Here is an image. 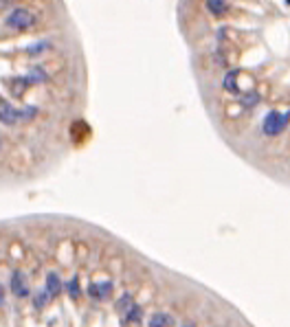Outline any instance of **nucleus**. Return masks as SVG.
I'll list each match as a JSON object with an SVG mask.
<instances>
[{
	"label": "nucleus",
	"instance_id": "5",
	"mask_svg": "<svg viewBox=\"0 0 290 327\" xmlns=\"http://www.w3.org/2000/svg\"><path fill=\"white\" fill-rule=\"evenodd\" d=\"M110 292H112V281H101V283H91V288H88V294H91L92 299H97V301L108 299Z\"/></svg>",
	"mask_w": 290,
	"mask_h": 327
},
{
	"label": "nucleus",
	"instance_id": "16",
	"mask_svg": "<svg viewBox=\"0 0 290 327\" xmlns=\"http://www.w3.org/2000/svg\"><path fill=\"white\" fill-rule=\"evenodd\" d=\"M257 101H259L257 92H246V95L242 97V105H246V108H253V105H257Z\"/></svg>",
	"mask_w": 290,
	"mask_h": 327
},
{
	"label": "nucleus",
	"instance_id": "14",
	"mask_svg": "<svg viewBox=\"0 0 290 327\" xmlns=\"http://www.w3.org/2000/svg\"><path fill=\"white\" fill-rule=\"evenodd\" d=\"M207 9H209L211 14L220 15V14H224V11H227V2H220V0H209V2H207Z\"/></svg>",
	"mask_w": 290,
	"mask_h": 327
},
{
	"label": "nucleus",
	"instance_id": "4",
	"mask_svg": "<svg viewBox=\"0 0 290 327\" xmlns=\"http://www.w3.org/2000/svg\"><path fill=\"white\" fill-rule=\"evenodd\" d=\"M15 121H18V108H14L7 99H0V123L14 125Z\"/></svg>",
	"mask_w": 290,
	"mask_h": 327
},
{
	"label": "nucleus",
	"instance_id": "3",
	"mask_svg": "<svg viewBox=\"0 0 290 327\" xmlns=\"http://www.w3.org/2000/svg\"><path fill=\"white\" fill-rule=\"evenodd\" d=\"M9 288H11V292H14L15 297H29V292H31L29 281H27V275L20 272V270H14V275H11V279H9Z\"/></svg>",
	"mask_w": 290,
	"mask_h": 327
},
{
	"label": "nucleus",
	"instance_id": "18",
	"mask_svg": "<svg viewBox=\"0 0 290 327\" xmlns=\"http://www.w3.org/2000/svg\"><path fill=\"white\" fill-rule=\"evenodd\" d=\"M181 327H196L194 323H185V325H181Z\"/></svg>",
	"mask_w": 290,
	"mask_h": 327
},
{
	"label": "nucleus",
	"instance_id": "11",
	"mask_svg": "<svg viewBox=\"0 0 290 327\" xmlns=\"http://www.w3.org/2000/svg\"><path fill=\"white\" fill-rule=\"evenodd\" d=\"M51 297H53V294L48 292L46 288L38 290V294H35V297H33V305H35V308H44V305H46L48 301H51Z\"/></svg>",
	"mask_w": 290,
	"mask_h": 327
},
{
	"label": "nucleus",
	"instance_id": "15",
	"mask_svg": "<svg viewBox=\"0 0 290 327\" xmlns=\"http://www.w3.org/2000/svg\"><path fill=\"white\" fill-rule=\"evenodd\" d=\"M66 288H68V294H71L73 299H77V297L81 294V288H79V277H73V279L68 281Z\"/></svg>",
	"mask_w": 290,
	"mask_h": 327
},
{
	"label": "nucleus",
	"instance_id": "13",
	"mask_svg": "<svg viewBox=\"0 0 290 327\" xmlns=\"http://www.w3.org/2000/svg\"><path fill=\"white\" fill-rule=\"evenodd\" d=\"M27 79H29V81H46V79H48V75H46V73H44L40 66H33L31 71H29Z\"/></svg>",
	"mask_w": 290,
	"mask_h": 327
},
{
	"label": "nucleus",
	"instance_id": "7",
	"mask_svg": "<svg viewBox=\"0 0 290 327\" xmlns=\"http://www.w3.org/2000/svg\"><path fill=\"white\" fill-rule=\"evenodd\" d=\"M222 86L227 92H238V71H229L222 81Z\"/></svg>",
	"mask_w": 290,
	"mask_h": 327
},
{
	"label": "nucleus",
	"instance_id": "9",
	"mask_svg": "<svg viewBox=\"0 0 290 327\" xmlns=\"http://www.w3.org/2000/svg\"><path fill=\"white\" fill-rule=\"evenodd\" d=\"M46 290L51 294H57L62 290V281H60V277H57L55 272H48L46 275Z\"/></svg>",
	"mask_w": 290,
	"mask_h": 327
},
{
	"label": "nucleus",
	"instance_id": "17",
	"mask_svg": "<svg viewBox=\"0 0 290 327\" xmlns=\"http://www.w3.org/2000/svg\"><path fill=\"white\" fill-rule=\"evenodd\" d=\"M46 48H48V42H38V44H33V46H29L27 53L29 55H38V53L46 51Z\"/></svg>",
	"mask_w": 290,
	"mask_h": 327
},
{
	"label": "nucleus",
	"instance_id": "19",
	"mask_svg": "<svg viewBox=\"0 0 290 327\" xmlns=\"http://www.w3.org/2000/svg\"><path fill=\"white\" fill-rule=\"evenodd\" d=\"M0 301H2V288H0Z\"/></svg>",
	"mask_w": 290,
	"mask_h": 327
},
{
	"label": "nucleus",
	"instance_id": "20",
	"mask_svg": "<svg viewBox=\"0 0 290 327\" xmlns=\"http://www.w3.org/2000/svg\"><path fill=\"white\" fill-rule=\"evenodd\" d=\"M0 7H7V2H0Z\"/></svg>",
	"mask_w": 290,
	"mask_h": 327
},
{
	"label": "nucleus",
	"instance_id": "2",
	"mask_svg": "<svg viewBox=\"0 0 290 327\" xmlns=\"http://www.w3.org/2000/svg\"><path fill=\"white\" fill-rule=\"evenodd\" d=\"M33 24V14L27 7H15L9 15H7V27L14 29H27Z\"/></svg>",
	"mask_w": 290,
	"mask_h": 327
},
{
	"label": "nucleus",
	"instance_id": "8",
	"mask_svg": "<svg viewBox=\"0 0 290 327\" xmlns=\"http://www.w3.org/2000/svg\"><path fill=\"white\" fill-rule=\"evenodd\" d=\"M141 318H143V310L138 308V305H134V308L123 316V323H125V325H138V323H141Z\"/></svg>",
	"mask_w": 290,
	"mask_h": 327
},
{
	"label": "nucleus",
	"instance_id": "6",
	"mask_svg": "<svg viewBox=\"0 0 290 327\" xmlns=\"http://www.w3.org/2000/svg\"><path fill=\"white\" fill-rule=\"evenodd\" d=\"M169 325H174V318H171L169 314H165V312H156V314L150 316V325L148 327H169Z\"/></svg>",
	"mask_w": 290,
	"mask_h": 327
},
{
	"label": "nucleus",
	"instance_id": "10",
	"mask_svg": "<svg viewBox=\"0 0 290 327\" xmlns=\"http://www.w3.org/2000/svg\"><path fill=\"white\" fill-rule=\"evenodd\" d=\"M132 308H134V303H132V294H123V297L119 299V303H117V312L123 314V316H125V314H128Z\"/></svg>",
	"mask_w": 290,
	"mask_h": 327
},
{
	"label": "nucleus",
	"instance_id": "12",
	"mask_svg": "<svg viewBox=\"0 0 290 327\" xmlns=\"http://www.w3.org/2000/svg\"><path fill=\"white\" fill-rule=\"evenodd\" d=\"M38 114V108L35 105H27V108L18 110V121H31V119Z\"/></svg>",
	"mask_w": 290,
	"mask_h": 327
},
{
	"label": "nucleus",
	"instance_id": "1",
	"mask_svg": "<svg viewBox=\"0 0 290 327\" xmlns=\"http://www.w3.org/2000/svg\"><path fill=\"white\" fill-rule=\"evenodd\" d=\"M288 121H290V110L288 112H268L266 114V119H264V123H262V130H264V134L266 136H275V134H279L281 130L288 125Z\"/></svg>",
	"mask_w": 290,
	"mask_h": 327
}]
</instances>
